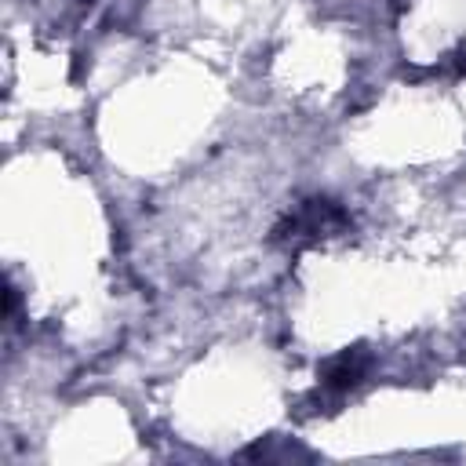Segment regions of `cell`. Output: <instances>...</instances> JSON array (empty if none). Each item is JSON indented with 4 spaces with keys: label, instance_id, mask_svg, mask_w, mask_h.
<instances>
[{
    "label": "cell",
    "instance_id": "obj_1",
    "mask_svg": "<svg viewBox=\"0 0 466 466\" xmlns=\"http://www.w3.org/2000/svg\"><path fill=\"white\" fill-rule=\"evenodd\" d=\"M331 222H339V208H331L328 200H309L302 211H295L277 229V237H284V240H309V237L324 233Z\"/></svg>",
    "mask_w": 466,
    "mask_h": 466
}]
</instances>
